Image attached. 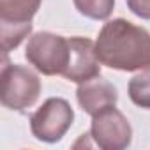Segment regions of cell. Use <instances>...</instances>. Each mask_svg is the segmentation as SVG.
Here are the masks:
<instances>
[{
    "label": "cell",
    "instance_id": "52a82bcc",
    "mask_svg": "<svg viewBox=\"0 0 150 150\" xmlns=\"http://www.w3.org/2000/svg\"><path fill=\"white\" fill-rule=\"evenodd\" d=\"M76 99H78L80 108L92 117L108 106H117L118 92L113 83H110L108 80H104L101 76H96V78L78 85Z\"/></svg>",
    "mask_w": 150,
    "mask_h": 150
},
{
    "label": "cell",
    "instance_id": "7a4b0ae2",
    "mask_svg": "<svg viewBox=\"0 0 150 150\" xmlns=\"http://www.w3.org/2000/svg\"><path fill=\"white\" fill-rule=\"evenodd\" d=\"M41 96V80L32 69L11 64L4 55L0 71V103L13 111H25L32 108Z\"/></svg>",
    "mask_w": 150,
    "mask_h": 150
},
{
    "label": "cell",
    "instance_id": "3957f363",
    "mask_svg": "<svg viewBox=\"0 0 150 150\" xmlns=\"http://www.w3.org/2000/svg\"><path fill=\"white\" fill-rule=\"evenodd\" d=\"M25 58L44 76H62L69 64V41L53 32H35L27 42Z\"/></svg>",
    "mask_w": 150,
    "mask_h": 150
},
{
    "label": "cell",
    "instance_id": "8992f818",
    "mask_svg": "<svg viewBox=\"0 0 150 150\" xmlns=\"http://www.w3.org/2000/svg\"><path fill=\"white\" fill-rule=\"evenodd\" d=\"M69 64L62 76L72 83H85L101 76V62L96 53V42L88 37H69Z\"/></svg>",
    "mask_w": 150,
    "mask_h": 150
},
{
    "label": "cell",
    "instance_id": "9c48e42d",
    "mask_svg": "<svg viewBox=\"0 0 150 150\" xmlns=\"http://www.w3.org/2000/svg\"><path fill=\"white\" fill-rule=\"evenodd\" d=\"M28 35H32V23H4L0 21V46L2 53L9 55Z\"/></svg>",
    "mask_w": 150,
    "mask_h": 150
},
{
    "label": "cell",
    "instance_id": "277c9868",
    "mask_svg": "<svg viewBox=\"0 0 150 150\" xmlns=\"http://www.w3.org/2000/svg\"><path fill=\"white\" fill-rule=\"evenodd\" d=\"M74 122V110L62 97L46 99L30 115V131L34 138L44 143L60 141Z\"/></svg>",
    "mask_w": 150,
    "mask_h": 150
},
{
    "label": "cell",
    "instance_id": "5b68a950",
    "mask_svg": "<svg viewBox=\"0 0 150 150\" xmlns=\"http://www.w3.org/2000/svg\"><path fill=\"white\" fill-rule=\"evenodd\" d=\"M90 138L103 150H124L132 141V127L117 106H108L92 115Z\"/></svg>",
    "mask_w": 150,
    "mask_h": 150
},
{
    "label": "cell",
    "instance_id": "30bf717a",
    "mask_svg": "<svg viewBox=\"0 0 150 150\" xmlns=\"http://www.w3.org/2000/svg\"><path fill=\"white\" fill-rule=\"evenodd\" d=\"M127 94L132 104L143 110H150V67L139 71L129 80Z\"/></svg>",
    "mask_w": 150,
    "mask_h": 150
},
{
    "label": "cell",
    "instance_id": "ba28073f",
    "mask_svg": "<svg viewBox=\"0 0 150 150\" xmlns=\"http://www.w3.org/2000/svg\"><path fill=\"white\" fill-rule=\"evenodd\" d=\"M42 0H0V21L32 23Z\"/></svg>",
    "mask_w": 150,
    "mask_h": 150
},
{
    "label": "cell",
    "instance_id": "7c38bea8",
    "mask_svg": "<svg viewBox=\"0 0 150 150\" xmlns=\"http://www.w3.org/2000/svg\"><path fill=\"white\" fill-rule=\"evenodd\" d=\"M132 14L141 20H150V0H125Z\"/></svg>",
    "mask_w": 150,
    "mask_h": 150
},
{
    "label": "cell",
    "instance_id": "8fae6325",
    "mask_svg": "<svg viewBox=\"0 0 150 150\" xmlns=\"http://www.w3.org/2000/svg\"><path fill=\"white\" fill-rule=\"evenodd\" d=\"M80 14L90 20H108L115 9V0H72Z\"/></svg>",
    "mask_w": 150,
    "mask_h": 150
},
{
    "label": "cell",
    "instance_id": "6da1fadb",
    "mask_svg": "<svg viewBox=\"0 0 150 150\" xmlns=\"http://www.w3.org/2000/svg\"><path fill=\"white\" fill-rule=\"evenodd\" d=\"M96 53L103 65L136 72L150 67V32L124 18L110 20L99 30Z\"/></svg>",
    "mask_w": 150,
    "mask_h": 150
}]
</instances>
